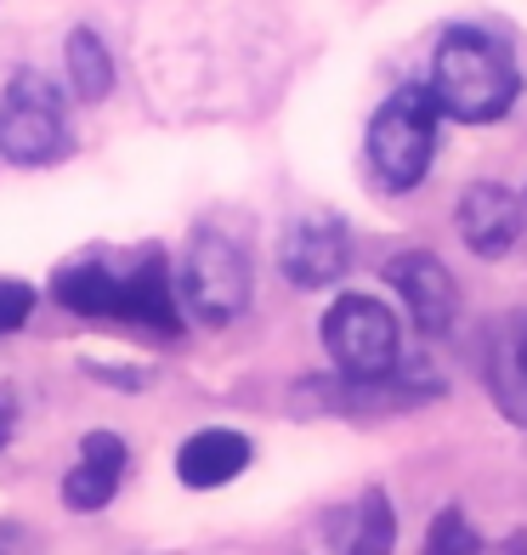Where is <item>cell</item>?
<instances>
[{
	"mask_svg": "<svg viewBox=\"0 0 527 555\" xmlns=\"http://www.w3.org/2000/svg\"><path fill=\"white\" fill-rule=\"evenodd\" d=\"M323 346L346 380H386L397 374V318L369 295H340L323 312Z\"/></svg>",
	"mask_w": 527,
	"mask_h": 555,
	"instance_id": "5b68a950",
	"label": "cell"
},
{
	"mask_svg": "<svg viewBox=\"0 0 527 555\" xmlns=\"http://www.w3.org/2000/svg\"><path fill=\"white\" fill-rule=\"evenodd\" d=\"M249 465V437L239 431H193L182 448H176V476H182V488H228L233 476Z\"/></svg>",
	"mask_w": 527,
	"mask_h": 555,
	"instance_id": "8fae6325",
	"label": "cell"
},
{
	"mask_svg": "<svg viewBox=\"0 0 527 555\" xmlns=\"http://www.w3.org/2000/svg\"><path fill=\"white\" fill-rule=\"evenodd\" d=\"M68 80H74V96L80 103H103V96L114 91V57L97 29H74L68 35Z\"/></svg>",
	"mask_w": 527,
	"mask_h": 555,
	"instance_id": "4fadbf2b",
	"label": "cell"
},
{
	"mask_svg": "<svg viewBox=\"0 0 527 555\" xmlns=\"http://www.w3.org/2000/svg\"><path fill=\"white\" fill-rule=\"evenodd\" d=\"M176 289H182V307L198 323H210V330L233 323L249 307V261H244V249L233 238H221V233H198L188 244V256H182V284Z\"/></svg>",
	"mask_w": 527,
	"mask_h": 555,
	"instance_id": "8992f818",
	"label": "cell"
},
{
	"mask_svg": "<svg viewBox=\"0 0 527 555\" xmlns=\"http://www.w3.org/2000/svg\"><path fill=\"white\" fill-rule=\"evenodd\" d=\"M386 284L403 295V307L414 312V323L425 335H442L448 323H454V278H448V267L432 256V249H409V256H391L386 267Z\"/></svg>",
	"mask_w": 527,
	"mask_h": 555,
	"instance_id": "ba28073f",
	"label": "cell"
},
{
	"mask_svg": "<svg viewBox=\"0 0 527 555\" xmlns=\"http://www.w3.org/2000/svg\"><path fill=\"white\" fill-rule=\"evenodd\" d=\"M454 227H460V238L476 249V256L493 261V256H505V249L522 238V198L511 188H499V182H476L460 198Z\"/></svg>",
	"mask_w": 527,
	"mask_h": 555,
	"instance_id": "9c48e42d",
	"label": "cell"
},
{
	"mask_svg": "<svg viewBox=\"0 0 527 555\" xmlns=\"http://www.w3.org/2000/svg\"><path fill=\"white\" fill-rule=\"evenodd\" d=\"M425 555H483V539H476V527L465 521L460 504H442L425 527Z\"/></svg>",
	"mask_w": 527,
	"mask_h": 555,
	"instance_id": "9a60e30c",
	"label": "cell"
},
{
	"mask_svg": "<svg viewBox=\"0 0 527 555\" xmlns=\"http://www.w3.org/2000/svg\"><path fill=\"white\" fill-rule=\"evenodd\" d=\"M279 261H284V278L295 289H323V284H335V278L346 272L351 238H346V227L335 216H300L284 233Z\"/></svg>",
	"mask_w": 527,
	"mask_h": 555,
	"instance_id": "52a82bcc",
	"label": "cell"
},
{
	"mask_svg": "<svg viewBox=\"0 0 527 555\" xmlns=\"http://www.w3.org/2000/svg\"><path fill=\"white\" fill-rule=\"evenodd\" d=\"M125 465H131V448H125L114 431H91L80 442L74 470L63 476V504L68 511H103L125 482Z\"/></svg>",
	"mask_w": 527,
	"mask_h": 555,
	"instance_id": "30bf717a",
	"label": "cell"
},
{
	"mask_svg": "<svg viewBox=\"0 0 527 555\" xmlns=\"http://www.w3.org/2000/svg\"><path fill=\"white\" fill-rule=\"evenodd\" d=\"M397 544V516H391V499L381 488H369L351 511V527H346V550L340 555H391Z\"/></svg>",
	"mask_w": 527,
	"mask_h": 555,
	"instance_id": "5bb4252c",
	"label": "cell"
},
{
	"mask_svg": "<svg viewBox=\"0 0 527 555\" xmlns=\"http://www.w3.org/2000/svg\"><path fill=\"white\" fill-rule=\"evenodd\" d=\"M7 437H12V397L0 391V448H7Z\"/></svg>",
	"mask_w": 527,
	"mask_h": 555,
	"instance_id": "e0dca14e",
	"label": "cell"
},
{
	"mask_svg": "<svg viewBox=\"0 0 527 555\" xmlns=\"http://www.w3.org/2000/svg\"><path fill=\"white\" fill-rule=\"evenodd\" d=\"M488 386L516 425H527V312L505 318L488 346Z\"/></svg>",
	"mask_w": 527,
	"mask_h": 555,
	"instance_id": "7c38bea8",
	"label": "cell"
},
{
	"mask_svg": "<svg viewBox=\"0 0 527 555\" xmlns=\"http://www.w3.org/2000/svg\"><path fill=\"white\" fill-rule=\"evenodd\" d=\"M52 295L57 307L80 312V318H114V323H137L154 335H182V289L170 284V261L159 249H142L137 261H68L52 272Z\"/></svg>",
	"mask_w": 527,
	"mask_h": 555,
	"instance_id": "6da1fadb",
	"label": "cell"
},
{
	"mask_svg": "<svg viewBox=\"0 0 527 555\" xmlns=\"http://www.w3.org/2000/svg\"><path fill=\"white\" fill-rule=\"evenodd\" d=\"M437 96L432 86H403L391 91L381 114L369 119V170L386 193H409L425 182L432 170V154H437Z\"/></svg>",
	"mask_w": 527,
	"mask_h": 555,
	"instance_id": "3957f363",
	"label": "cell"
},
{
	"mask_svg": "<svg viewBox=\"0 0 527 555\" xmlns=\"http://www.w3.org/2000/svg\"><path fill=\"white\" fill-rule=\"evenodd\" d=\"M35 312V284H23V278H0V335L23 330Z\"/></svg>",
	"mask_w": 527,
	"mask_h": 555,
	"instance_id": "2e32d148",
	"label": "cell"
},
{
	"mask_svg": "<svg viewBox=\"0 0 527 555\" xmlns=\"http://www.w3.org/2000/svg\"><path fill=\"white\" fill-rule=\"evenodd\" d=\"M68 108H63V91L46 80V74L23 68L12 74L7 96H0V154H7L12 165H57L68 159Z\"/></svg>",
	"mask_w": 527,
	"mask_h": 555,
	"instance_id": "277c9868",
	"label": "cell"
},
{
	"mask_svg": "<svg viewBox=\"0 0 527 555\" xmlns=\"http://www.w3.org/2000/svg\"><path fill=\"white\" fill-rule=\"evenodd\" d=\"M516 63L511 52L483 29H448L437 57H432V96L442 114H454L465 125H488L516 103Z\"/></svg>",
	"mask_w": 527,
	"mask_h": 555,
	"instance_id": "7a4b0ae2",
	"label": "cell"
}]
</instances>
